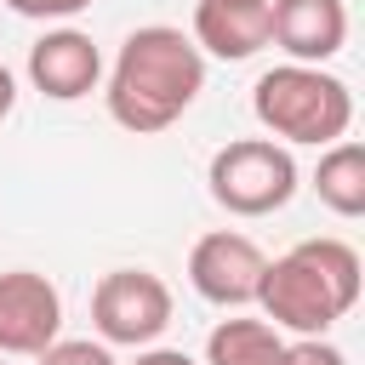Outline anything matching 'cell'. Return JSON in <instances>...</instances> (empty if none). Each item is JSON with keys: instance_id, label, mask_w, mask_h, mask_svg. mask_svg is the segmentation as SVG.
Listing matches in <instances>:
<instances>
[{"instance_id": "6da1fadb", "label": "cell", "mask_w": 365, "mask_h": 365, "mask_svg": "<svg viewBox=\"0 0 365 365\" xmlns=\"http://www.w3.org/2000/svg\"><path fill=\"white\" fill-rule=\"evenodd\" d=\"M200 91H205L200 46L171 23H148V29H131L125 46L114 51L103 103H108L114 125H125L131 137H154V131L177 125Z\"/></svg>"}, {"instance_id": "52a82bcc", "label": "cell", "mask_w": 365, "mask_h": 365, "mask_svg": "<svg viewBox=\"0 0 365 365\" xmlns=\"http://www.w3.org/2000/svg\"><path fill=\"white\" fill-rule=\"evenodd\" d=\"M63 331V297L34 268L0 274V359H34Z\"/></svg>"}, {"instance_id": "5bb4252c", "label": "cell", "mask_w": 365, "mask_h": 365, "mask_svg": "<svg viewBox=\"0 0 365 365\" xmlns=\"http://www.w3.org/2000/svg\"><path fill=\"white\" fill-rule=\"evenodd\" d=\"M274 365H348V354L325 336H297V342H279Z\"/></svg>"}, {"instance_id": "7c38bea8", "label": "cell", "mask_w": 365, "mask_h": 365, "mask_svg": "<svg viewBox=\"0 0 365 365\" xmlns=\"http://www.w3.org/2000/svg\"><path fill=\"white\" fill-rule=\"evenodd\" d=\"M279 331L268 319H217L211 336H205V365H274L279 354Z\"/></svg>"}, {"instance_id": "ba28073f", "label": "cell", "mask_w": 365, "mask_h": 365, "mask_svg": "<svg viewBox=\"0 0 365 365\" xmlns=\"http://www.w3.org/2000/svg\"><path fill=\"white\" fill-rule=\"evenodd\" d=\"M29 80L51 103H80L103 80V51L86 29H46L29 46Z\"/></svg>"}, {"instance_id": "4fadbf2b", "label": "cell", "mask_w": 365, "mask_h": 365, "mask_svg": "<svg viewBox=\"0 0 365 365\" xmlns=\"http://www.w3.org/2000/svg\"><path fill=\"white\" fill-rule=\"evenodd\" d=\"M40 365H120L108 354V342H91V336H57L46 354H34Z\"/></svg>"}, {"instance_id": "ac0fdd59", "label": "cell", "mask_w": 365, "mask_h": 365, "mask_svg": "<svg viewBox=\"0 0 365 365\" xmlns=\"http://www.w3.org/2000/svg\"><path fill=\"white\" fill-rule=\"evenodd\" d=\"M0 365H6V359H0Z\"/></svg>"}, {"instance_id": "3957f363", "label": "cell", "mask_w": 365, "mask_h": 365, "mask_svg": "<svg viewBox=\"0 0 365 365\" xmlns=\"http://www.w3.org/2000/svg\"><path fill=\"white\" fill-rule=\"evenodd\" d=\"M251 114L274 143H308V148H331L348 137L354 125V91L348 80L308 68V63H279L268 74H257L251 86Z\"/></svg>"}, {"instance_id": "30bf717a", "label": "cell", "mask_w": 365, "mask_h": 365, "mask_svg": "<svg viewBox=\"0 0 365 365\" xmlns=\"http://www.w3.org/2000/svg\"><path fill=\"white\" fill-rule=\"evenodd\" d=\"M200 57H222V63H245L268 46V0H200L194 6V34Z\"/></svg>"}, {"instance_id": "8fae6325", "label": "cell", "mask_w": 365, "mask_h": 365, "mask_svg": "<svg viewBox=\"0 0 365 365\" xmlns=\"http://www.w3.org/2000/svg\"><path fill=\"white\" fill-rule=\"evenodd\" d=\"M314 194L325 211L336 217H365V148L359 143H331L319 154V171H314Z\"/></svg>"}, {"instance_id": "9a60e30c", "label": "cell", "mask_w": 365, "mask_h": 365, "mask_svg": "<svg viewBox=\"0 0 365 365\" xmlns=\"http://www.w3.org/2000/svg\"><path fill=\"white\" fill-rule=\"evenodd\" d=\"M17 17H40V23H51V17H74V11H86L91 0H6Z\"/></svg>"}, {"instance_id": "5b68a950", "label": "cell", "mask_w": 365, "mask_h": 365, "mask_svg": "<svg viewBox=\"0 0 365 365\" xmlns=\"http://www.w3.org/2000/svg\"><path fill=\"white\" fill-rule=\"evenodd\" d=\"M171 285L148 268H108L91 291V325L108 348H154L171 325Z\"/></svg>"}, {"instance_id": "2e32d148", "label": "cell", "mask_w": 365, "mask_h": 365, "mask_svg": "<svg viewBox=\"0 0 365 365\" xmlns=\"http://www.w3.org/2000/svg\"><path fill=\"white\" fill-rule=\"evenodd\" d=\"M137 365H200L182 348H137Z\"/></svg>"}, {"instance_id": "e0dca14e", "label": "cell", "mask_w": 365, "mask_h": 365, "mask_svg": "<svg viewBox=\"0 0 365 365\" xmlns=\"http://www.w3.org/2000/svg\"><path fill=\"white\" fill-rule=\"evenodd\" d=\"M11 108H17V80H11V68L0 63V120H6Z\"/></svg>"}, {"instance_id": "277c9868", "label": "cell", "mask_w": 365, "mask_h": 365, "mask_svg": "<svg viewBox=\"0 0 365 365\" xmlns=\"http://www.w3.org/2000/svg\"><path fill=\"white\" fill-rule=\"evenodd\" d=\"M205 188L228 217H268L297 194V160L274 137H234L211 154Z\"/></svg>"}, {"instance_id": "8992f818", "label": "cell", "mask_w": 365, "mask_h": 365, "mask_svg": "<svg viewBox=\"0 0 365 365\" xmlns=\"http://www.w3.org/2000/svg\"><path fill=\"white\" fill-rule=\"evenodd\" d=\"M262 268H268L262 245H257L251 234H240V228H211V234H200L194 251H188V285H194L205 302H217V308H245V302H257Z\"/></svg>"}, {"instance_id": "9c48e42d", "label": "cell", "mask_w": 365, "mask_h": 365, "mask_svg": "<svg viewBox=\"0 0 365 365\" xmlns=\"http://www.w3.org/2000/svg\"><path fill=\"white\" fill-rule=\"evenodd\" d=\"M268 46L291 63H331L348 46V6L342 0H268Z\"/></svg>"}, {"instance_id": "7a4b0ae2", "label": "cell", "mask_w": 365, "mask_h": 365, "mask_svg": "<svg viewBox=\"0 0 365 365\" xmlns=\"http://www.w3.org/2000/svg\"><path fill=\"white\" fill-rule=\"evenodd\" d=\"M359 285H365V268H359V251L348 240H297L285 257H274L262 268V285H257V308L274 331H291V336H325L336 319L354 314L359 302Z\"/></svg>"}]
</instances>
